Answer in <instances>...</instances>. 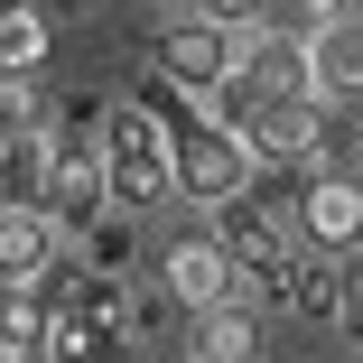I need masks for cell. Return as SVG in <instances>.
<instances>
[{"instance_id": "obj_12", "label": "cell", "mask_w": 363, "mask_h": 363, "mask_svg": "<svg viewBox=\"0 0 363 363\" xmlns=\"http://www.w3.org/2000/svg\"><path fill=\"white\" fill-rule=\"evenodd\" d=\"M10 130H47V103H38L28 75H0V140Z\"/></svg>"}, {"instance_id": "obj_15", "label": "cell", "mask_w": 363, "mask_h": 363, "mask_svg": "<svg viewBox=\"0 0 363 363\" xmlns=\"http://www.w3.org/2000/svg\"><path fill=\"white\" fill-rule=\"evenodd\" d=\"M335 10H345V19H363V0H335Z\"/></svg>"}, {"instance_id": "obj_2", "label": "cell", "mask_w": 363, "mask_h": 363, "mask_svg": "<svg viewBox=\"0 0 363 363\" xmlns=\"http://www.w3.org/2000/svg\"><path fill=\"white\" fill-rule=\"evenodd\" d=\"M252 168H261V150L233 130V121H196V130H177V196L186 205H224L233 186H252Z\"/></svg>"}, {"instance_id": "obj_8", "label": "cell", "mask_w": 363, "mask_h": 363, "mask_svg": "<svg viewBox=\"0 0 363 363\" xmlns=\"http://www.w3.org/2000/svg\"><path fill=\"white\" fill-rule=\"evenodd\" d=\"M65 261V233H56V214L47 205H0V279H38Z\"/></svg>"}, {"instance_id": "obj_5", "label": "cell", "mask_w": 363, "mask_h": 363, "mask_svg": "<svg viewBox=\"0 0 363 363\" xmlns=\"http://www.w3.org/2000/svg\"><path fill=\"white\" fill-rule=\"evenodd\" d=\"M159 65H168V84H177L186 103H205V94L242 65V38H233L224 19H205V10H196V19H177V28L159 38Z\"/></svg>"}, {"instance_id": "obj_13", "label": "cell", "mask_w": 363, "mask_h": 363, "mask_svg": "<svg viewBox=\"0 0 363 363\" xmlns=\"http://www.w3.org/2000/svg\"><path fill=\"white\" fill-rule=\"evenodd\" d=\"M196 10H205V19H224L233 38H252V28L270 19V0H196Z\"/></svg>"}, {"instance_id": "obj_17", "label": "cell", "mask_w": 363, "mask_h": 363, "mask_svg": "<svg viewBox=\"0 0 363 363\" xmlns=\"http://www.w3.org/2000/svg\"><path fill=\"white\" fill-rule=\"evenodd\" d=\"M150 10H177V0H150Z\"/></svg>"}, {"instance_id": "obj_10", "label": "cell", "mask_w": 363, "mask_h": 363, "mask_svg": "<svg viewBox=\"0 0 363 363\" xmlns=\"http://www.w3.org/2000/svg\"><path fill=\"white\" fill-rule=\"evenodd\" d=\"M38 56H47V10H38V0L0 10V75H28Z\"/></svg>"}, {"instance_id": "obj_3", "label": "cell", "mask_w": 363, "mask_h": 363, "mask_svg": "<svg viewBox=\"0 0 363 363\" xmlns=\"http://www.w3.org/2000/svg\"><path fill=\"white\" fill-rule=\"evenodd\" d=\"M159 289L177 298V317H205V308L242 298V261H233V242H224V233H186V242H168V252H159Z\"/></svg>"}, {"instance_id": "obj_11", "label": "cell", "mask_w": 363, "mask_h": 363, "mask_svg": "<svg viewBox=\"0 0 363 363\" xmlns=\"http://www.w3.org/2000/svg\"><path fill=\"white\" fill-rule=\"evenodd\" d=\"M335 345H354V354H363V242L335 261Z\"/></svg>"}, {"instance_id": "obj_6", "label": "cell", "mask_w": 363, "mask_h": 363, "mask_svg": "<svg viewBox=\"0 0 363 363\" xmlns=\"http://www.w3.org/2000/svg\"><path fill=\"white\" fill-rule=\"evenodd\" d=\"M298 242H317V252H335V261L363 242V177L317 168V177L298 186Z\"/></svg>"}, {"instance_id": "obj_7", "label": "cell", "mask_w": 363, "mask_h": 363, "mask_svg": "<svg viewBox=\"0 0 363 363\" xmlns=\"http://www.w3.org/2000/svg\"><path fill=\"white\" fill-rule=\"evenodd\" d=\"M298 38H308V84H317L326 103H354V94H363V19L317 10Z\"/></svg>"}, {"instance_id": "obj_9", "label": "cell", "mask_w": 363, "mask_h": 363, "mask_svg": "<svg viewBox=\"0 0 363 363\" xmlns=\"http://www.w3.org/2000/svg\"><path fill=\"white\" fill-rule=\"evenodd\" d=\"M0 354H47V298H38V279H0Z\"/></svg>"}, {"instance_id": "obj_16", "label": "cell", "mask_w": 363, "mask_h": 363, "mask_svg": "<svg viewBox=\"0 0 363 363\" xmlns=\"http://www.w3.org/2000/svg\"><path fill=\"white\" fill-rule=\"evenodd\" d=\"M317 10H335V0H308V19H317Z\"/></svg>"}, {"instance_id": "obj_14", "label": "cell", "mask_w": 363, "mask_h": 363, "mask_svg": "<svg viewBox=\"0 0 363 363\" xmlns=\"http://www.w3.org/2000/svg\"><path fill=\"white\" fill-rule=\"evenodd\" d=\"M38 10H47V19H84L94 0H38Z\"/></svg>"}, {"instance_id": "obj_1", "label": "cell", "mask_w": 363, "mask_h": 363, "mask_svg": "<svg viewBox=\"0 0 363 363\" xmlns=\"http://www.w3.org/2000/svg\"><path fill=\"white\" fill-rule=\"evenodd\" d=\"M103 186L121 214H159L177 196V130L150 103H103Z\"/></svg>"}, {"instance_id": "obj_4", "label": "cell", "mask_w": 363, "mask_h": 363, "mask_svg": "<svg viewBox=\"0 0 363 363\" xmlns=\"http://www.w3.org/2000/svg\"><path fill=\"white\" fill-rule=\"evenodd\" d=\"M242 140H252L261 159H279V168H308V159L326 150V94H308V84H289V94H279V84H270Z\"/></svg>"}]
</instances>
